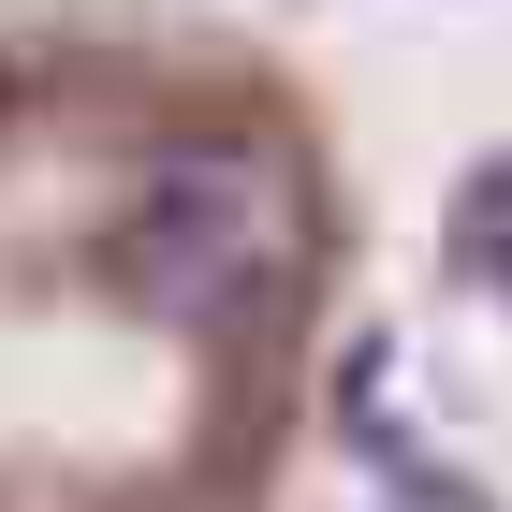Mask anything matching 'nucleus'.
<instances>
[{"label":"nucleus","mask_w":512,"mask_h":512,"mask_svg":"<svg viewBox=\"0 0 512 512\" xmlns=\"http://www.w3.org/2000/svg\"><path fill=\"white\" fill-rule=\"evenodd\" d=\"M293 220H278V176L249 147H161L147 191L118 205V235H103V278H118L147 322H235L249 293L278 278Z\"/></svg>","instance_id":"1"},{"label":"nucleus","mask_w":512,"mask_h":512,"mask_svg":"<svg viewBox=\"0 0 512 512\" xmlns=\"http://www.w3.org/2000/svg\"><path fill=\"white\" fill-rule=\"evenodd\" d=\"M439 249H454V278H469V293H512V147H483L469 176H454Z\"/></svg>","instance_id":"2"},{"label":"nucleus","mask_w":512,"mask_h":512,"mask_svg":"<svg viewBox=\"0 0 512 512\" xmlns=\"http://www.w3.org/2000/svg\"><path fill=\"white\" fill-rule=\"evenodd\" d=\"M0 118H15V88H0Z\"/></svg>","instance_id":"3"}]
</instances>
